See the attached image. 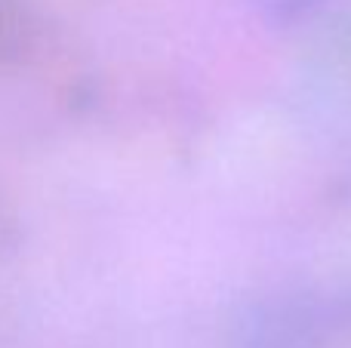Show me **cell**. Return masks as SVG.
<instances>
[{
  "label": "cell",
  "instance_id": "obj_1",
  "mask_svg": "<svg viewBox=\"0 0 351 348\" xmlns=\"http://www.w3.org/2000/svg\"><path fill=\"white\" fill-rule=\"evenodd\" d=\"M234 348H351V281L262 296L234 324Z\"/></svg>",
  "mask_w": 351,
  "mask_h": 348
},
{
  "label": "cell",
  "instance_id": "obj_2",
  "mask_svg": "<svg viewBox=\"0 0 351 348\" xmlns=\"http://www.w3.org/2000/svg\"><path fill=\"white\" fill-rule=\"evenodd\" d=\"M321 0H265V6L271 10L274 18H284V22H290V18H299L302 12H308L311 6H317Z\"/></svg>",
  "mask_w": 351,
  "mask_h": 348
}]
</instances>
